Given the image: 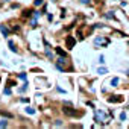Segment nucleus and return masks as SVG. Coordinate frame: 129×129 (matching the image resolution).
I'll return each instance as SVG.
<instances>
[{
	"label": "nucleus",
	"mask_w": 129,
	"mask_h": 129,
	"mask_svg": "<svg viewBox=\"0 0 129 129\" xmlns=\"http://www.w3.org/2000/svg\"><path fill=\"white\" fill-rule=\"evenodd\" d=\"M20 77H21L23 81H26V74H24V73H21V74H20Z\"/></svg>",
	"instance_id": "12"
},
{
	"label": "nucleus",
	"mask_w": 129,
	"mask_h": 129,
	"mask_svg": "<svg viewBox=\"0 0 129 129\" xmlns=\"http://www.w3.org/2000/svg\"><path fill=\"white\" fill-rule=\"evenodd\" d=\"M26 112H27V114H34L35 109H32V108H26Z\"/></svg>",
	"instance_id": "8"
},
{
	"label": "nucleus",
	"mask_w": 129,
	"mask_h": 129,
	"mask_svg": "<svg viewBox=\"0 0 129 129\" xmlns=\"http://www.w3.org/2000/svg\"><path fill=\"white\" fill-rule=\"evenodd\" d=\"M35 5H36V6H40V5H43V0H35Z\"/></svg>",
	"instance_id": "10"
},
{
	"label": "nucleus",
	"mask_w": 129,
	"mask_h": 129,
	"mask_svg": "<svg viewBox=\"0 0 129 129\" xmlns=\"http://www.w3.org/2000/svg\"><path fill=\"white\" fill-rule=\"evenodd\" d=\"M111 84H112V85H117V84H119V77H114V79H112V82H111Z\"/></svg>",
	"instance_id": "9"
},
{
	"label": "nucleus",
	"mask_w": 129,
	"mask_h": 129,
	"mask_svg": "<svg viewBox=\"0 0 129 129\" xmlns=\"http://www.w3.org/2000/svg\"><path fill=\"white\" fill-rule=\"evenodd\" d=\"M9 47H11V50H12V52H17V47H15L14 41H9Z\"/></svg>",
	"instance_id": "5"
},
{
	"label": "nucleus",
	"mask_w": 129,
	"mask_h": 129,
	"mask_svg": "<svg viewBox=\"0 0 129 129\" xmlns=\"http://www.w3.org/2000/svg\"><path fill=\"white\" fill-rule=\"evenodd\" d=\"M122 100H123V99L120 97V96H111V97L108 99V102H109V103H115V102H122Z\"/></svg>",
	"instance_id": "1"
},
{
	"label": "nucleus",
	"mask_w": 129,
	"mask_h": 129,
	"mask_svg": "<svg viewBox=\"0 0 129 129\" xmlns=\"http://www.w3.org/2000/svg\"><path fill=\"white\" fill-rule=\"evenodd\" d=\"M5 126H8V122L6 120H2V122H0V128H5Z\"/></svg>",
	"instance_id": "7"
},
{
	"label": "nucleus",
	"mask_w": 129,
	"mask_h": 129,
	"mask_svg": "<svg viewBox=\"0 0 129 129\" xmlns=\"http://www.w3.org/2000/svg\"><path fill=\"white\" fill-rule=\"evenodd\" d=\"M74 43H76V41H74L73 36H68V38H67V47L68 49H72L73 46H74Z\"/></svg>",
	"instance_id": "2"
},
{
	"label": "nucleus",
	"mask_w": 129,
	"mask_h": 129,
	"mask_svg": "<svg viewBox=\"0 0 129 129\" xmlns=\"http://www.w3.org/2000/svg\"><path fill=\"white\" fill-rule=\"evenodd\" d=\"M81 2H82V3H88L90 0H81Z\"/></svg>",
	"instance_id": "14"
},
{
	"label": "nucleus",
	"mask_w": 129,
	"mask_h": 129,
	"mask_svg": "<svg viewBox=\"0 0 129 129\" xmlns=\"http://www.w3.org/2000/svg\"><path fill=\"white\" fill-rule=\"evenodd\" d=\"M56 52H58V53H59V55H61V56H65V52H64V50H62V49H59V47H58V49H56Z\"/></svg>",
	"instance_id": "6"
},
{
	"label": "nucleus",
	"mask_w": 129,
	"mask_h": 129,
	"mask_svg": "<svg viewBox=\"0 0 129 129\" xmlns=\"http://www.w3.org/2000/svg\"><path fill=\"white\" fill-rule=\"evenodd\" d=\"M64 112L68 114V115H76V111H73L72 108H64Z\"/></svg>",
	"instance_id": "4"
},
{
	"label": "nucleus",
	"mask_w": 129,
	"mask_h": 129,
	"mask_svg": "<svg viewBox=\"0 0 129 129\" xmlns=\"http://www.w3.org/2000/svg\"><path fill=\"white\" fill-rule=\"evenodd\" d=\"M0 31H2V34L5 36H9V31L6 29V26H3V24H0Z\"/></svg>",
	"instance_id": "3"
},
{
	"label": "nucleus",
	"mask_w": 129,
	"mask_h": 129,
	"mask_svg": "<svg viewBox=\"0 0 129 129\" xmlns=\"http://www.w3.org/2000/svg\"><path fill=\"white\" fill-rule=\"evenodd\" d=\"M99 73L103 74V73H106V70H105V68H99Z\"/></svg>",
	"instance_id": "13"
},
{
	"label": "nucleus",
	"mask_w": 129,
	"mask_h": 129,
	"mask_svg": "<svg viewBox=\"0 0 129 129\" xmlns=\"http://www.w3.org/2000/svg\"><path fill=\"white\" fill-rule=\"evenodd\" d=\"M5 94H6V96H8V94L11 96V90H9V88H6V90H5Z\"/></svg>",
	"instance_id": "11"
}]
</instances>
